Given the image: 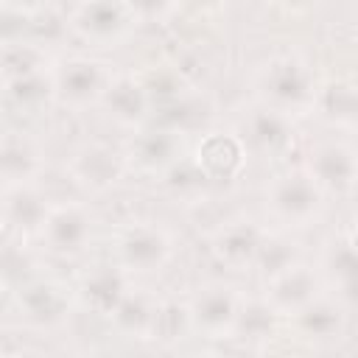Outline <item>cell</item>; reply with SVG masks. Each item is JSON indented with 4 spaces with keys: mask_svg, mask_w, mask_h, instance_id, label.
<instances>
[{
    "mask_svg": "<svg viewBox=\"0 0 358 358\" xmlns=\"http://www.w3.org/2000/svg\"><path fill=\"white\" fill-rule=\"evenodd\" d=\"M126 171V154L106 140H87L67 159L70 179L90 193H106L117 187Z\"/></svg>",
    "mask_w": 358,
    "mask_h": 358,
    "instance_id": "obj_8",
    "label": "cell"
},
{
    "mask_svg": "<svg viewBox=\"0 0 358 358\" xmlns=\"http://www.w3.org/2000/svg\"><path fill=\"white\" fill-rule=\"evenodd\" d=\"M92 227H95V215L84 201H59L50 204L39 238L50 255L76 257L92 241Z\"/></svg>",
    "mask_w": 358,
    "mask_h": 358,
    "instance_id": "obj_9",
    "label": "cell"
},
{
    "mask_svg": "<svg viewBox=\"0 0 358 358\" xmlns=\"http://www.w3.org/2000/svg\"><path fill=\"white\" fill-rule=\"evenodd\" d=\"M48 358H84V355L76 352V350H59V352H53V355H48Z\"/></svg>",
    "mask_w": 358,
    "mask_h": 358,
    "instance_id": "obj_33",
    "label": "cell"
},
{
    "mask_svg": "<svg viewBox=\"0 0 358 358\" xmlns=\"http://www.w3.org/2000/svg\"><path fill=\"white\" fill-rule=\"evenodd\" d=\"M31 277H36V257L25 243H3L0 246V280L3 285H22Z\"/></svg>",
    "mask_w": 358,
    "mask_h": 358,
    "instance_id": "obj_31",
    "label": "cell"
},
{
    "mask_svg": "<svg viewBox=\"0 0 358 358\" xmlns=\"http://www.w3.org/2000/svg\"><path fill=\"white\" fill-rule=\"evenodd\" d=\"M305 171L327 196H350L358 179V157L347 140H322L310 148Z\"/></svg>",
    "mask_w": 358,
    "mask_h": 358,
    "instance_id": "obj_11",
    "label": "cell"
},
{
    "mask_svg": "<svg viewBox=\"0 0 358 358\" xmlns=\"http://www.w3.org/2000/svg\"><path fill=\"white\" fill-rule=\"evenodd\" d=\"M316 296H322V277L316 268H310L308 263L299 260V263L288 266L285 271L266 280L263 302L277 316H294Z\"/></svg>",
    "mask_w": 358,
    "mask_h": 358,
    "instance_id": "obj_13",
    "label": "cell"
},
{
    "mask_svg": "<svg viewBox=\"0 0 358 358\" xmlns=\"http://www.w3.org/2000/svg\"><path fill=\"white\" fill-rule=\"evenodd\" d=\"M299 260H302L299 243H296L291 235H285V232H266V238H263V243H260V249H257V257H255L252 268H257V271L268 280V277L285 271L288 266H294V263H299Z\"/></svg>",
    "mask_w": 358,
    "mask_h": 358,
    "instance_id": "obj_29",
    "label": "cell"
},
{
    "mask_svg": "<svg viewBox=\"0 0 358 358\" xmlns=\"http://www.w3.org/2000/svg\"><path fill=\"white\" fill-rule=\"evenodd\" d=\"M193 162L201 168L207 182H232L243 173L246 168V148L235 131H207L196 148H193Z\"/></svg>",
    "mask_w": 358,
    "mask_h": 358,
    "instance_id": "obj_15",
    "label": "cell"
},
{
    "mask_svg": "<svg viewBox=\"0 0 358 358\" xmlns=\"http://www.w3.org/2000/svg\"><path fill=\"white\" fill-rule=\"evenodd\" d=\"M103 112L123 129H140L151 120V101L137 78V73H115L101 101Z\"/></svg>",
    "mask_w": 358,
    "mask_h": 358,
    "instance_id": "obj_17",
    "label": "cell"
},
{
    "mask_svg": "<svg viewBox=\"0 0 358 358\" xmlns=\"http://www.w3.org/2000/svg\"><path fill=\"white\" fill-rule=\"evenodd\" d=\"M42 148L36 140L25 134H3L0 137V185L14 187V185H31L42 173Z\"/></svg>",
    "mask_w": 358,
    "mask_h": 358,
    "instance_id": "obj_21",
    "label": "cell"
},
{
    "mask_svg": "<svg viewBox=\"0 0 358 358\" xmlns=\"http://www.w3.org/2000/svg\"><path fill=\"white\" fill-rule=\"evenodd\" d=\"M266 207L271 218L288 227H305L310 224L322 207H324V193L319 185L310 179L305 168H291L282 173H274L266 185Z\"/></svg>",
    "mask_w": 358,
    "mask_h": 358,
    "instance_id": "obj_3",
    "label": "cell"
},
{
    "mask_svg": "<svg viewBox=\"0 0 358 358\" xmlns=\"http://www.w3.org/2000/svg\"><path fill=\"white\" fill-rule=\"evenodd\" d=\"M266 238V229L252 215H235L215 227L210 235V252L218 263L229 268H249L257 257V249Z\"/></svg>",
    "mask_w": 358,
    "mask_h": 358,
    "instance_id": "obj_14",
    "label": "cell"
},
{
    "mask_svg": "<svg viewBox=\"0 0 358 358\" xmlns=\"http://www.w3.org/2000/svg\"><path fill=\"white\" fill-rule=\"evenodd\" d=\"M324 123L352 131L355 120H358V90L355 81L347 76H336L327 78L324 84L316 87V98H313V109Z\"/></svg>",
    "mask_w": 358,
    "mask_h": 358,
    "instance_id": "obj_22",
    "label": "cell"
},
{
    "mask_svg": "<svg viewBox=\"0 0 358 358\" xmlns=\"http://www.w3.org/2000/svg\"><path fill=\"white\" fill-rule=\"evenodd\" d=\"M126 165L148 176H162L173 162L187 154V137L159 123H145L126 145Z\"/></svg>",
    "mask_w": 358,
    "mask_h": 358,
    "instance_id": "obj_10",
    "label": "cell"
},
{
    "mask_svg": "<svg viewBox=\"0 0 358 358\" xmlns=\"http://www.w3.org/2000/svg\"><path fill=\"white\" fill-rule=\"evenodd\" d=\"M173 257V235L157 221H129L115 235V263L129 274H151Z\"/></svg>",
    "mask_w": 358,
    "mask_h": 358,
    "instance_id": "obj_4",
    "label": "cell"
},
{
    "mask_svg": "<svg viewBox=\"0 0 358 358\" xmlns=\"http://www.w3.org/2000/svg\"><path fill=\"white\" fill-rule=\"evenodd\" d=\"M196 358H224V355H215V352H201V355H196Z\"/></svg>",
    "mask_w": 358,
    "mask_h": 358,
    "instance_id": "obj_35",
    "label": "cell"
},
{
    "mask_svg": "<svg viewBox=\"0 0 358 358\" xmlns=\"http://www.w3.org/2000/svg\"><path fill=\"white\" fill-rule=\"evenodd\" d=\"M277 319L280 316L263 299H243V308H241V316L235 324V336H241L246 341H266L274 336Z\"/></svg>",
    "mask_w": 358,
    "mask_h": 358,
    "instance_id": "obj_30",
    "label": "cell"
},
{
    "mask_svg": "<svg viewBox=\"0 0 358 358\" xmlns=\"http://www.w3.org/2000/svg\"><path fill=\"white\" fill-rule=\"evenodd\" d=\"M131 291V274L117 266L115 260H106V263H95L92 268H87L81 274V282H78V296L81 302L98 313V316H112L115 308L123 302V296Z\"/></svg>",
    "mask_w": 358,
    "mask_h": 358,
    "instance_id": "obj_16",
    "label": "cell"
},
{
    "mask_svg": "<svg viewBox=\"0 0 358 358\" xmlns=\"http://www.w3.org/2000/svg\"><path fill=\"white\" fill-rule=\"evenodd\" d=\"M67 31L92 48H115L126 42L143 22L134 3L123 0H90L73 3L64 11Z\"/></svg>",
    "mask_w": 358,
    "mask_h": 358,
    "instance_id": "obj_2",
    "label": "cell"
},
{
    "mask_svg": "<svg viewBox=\"0 0 358 358\" xmlns=\"http://www.w3.org/2000/svg\"><path fill=\"white\" fill-rule=\"evenodd\" d=\"M11 358H39V355H11Z\"/></svg>",
    "mask_w": 358,
    "mask_h": 358,
    "instance_id": "obj_36",
    "label": "cell"
},
{
    "mask_svg": "<svg viewBox=\"0 0 358 358\" xmlns=\"http://www.w3.org/2000/svg\"><path fill=\"white\" fill-rule=\"evenodd\" d=\"M48 210H50V199L45 196V190L36 182L14 185V187H6V196L0 204V218L17 235H34V232L39 235Z\"/></svg>",
    "mask_w": 358,
    "mask_h": 358,
    "instance_id": "obj_20",
    "label": "cell"
},
{
    "mask_svg": "<svg viewBox=\"0 0 358 358\" xmlns=\"http://www.w3.org/2000/svg\"><path fill=\"white\" fill-rule=\"evenodd\" d=\"M243 299L246 296L232 282H224V280L204 282L187 299L193 330L207 336V338H232Z\"/></svg>",
    "mask_w": 358,
    "mask_h": 358,
    "instance_id": "obj_6",
    "label": "cell"
},
{
    "mask_svg": "<svg viewBox=\"0 0 358 358\" xmlns=\"http://www.w3.org/2000/svg\"><path fill=\"white\" fill-rule=\"evenodd\" d=\"M0 358H11V338L3 327H0Z\"/></svg>",
    "mask_w": 358,
    "mask_h": 358,
    "instance_id": "obj_32",
    "label": "cell"
},
{
    "mask_svg": "<svg viewBox=\"0 0 358 358\" xmlns=\"http://www.w3.org/2000/svg\"><path fill=\"white\" fill-rule=\"evenodd\" d=\"M6 103H14L17 109L25 112H39L50 101H56V87H53V67L22 76L17 81H6Z\"/></svg>",
    "mask_w": 358,
    "mask_h": 358,
    "instance_id": "obj_27",
    "label": "cell"
},
{
    "mask_svg": "<svg viewBox=\"0 0 358 358\" xmlns=\"http://www.w3.org/2000/svg\"><path fill=\"white\" fill-rule=\"evenodd\" d=\"M53 67L48 59V50L36 45L34 39H14L0 45V81H17L22 76L39 73Z\"/></svg>",
    "mask_w": 358,
    "mask_h": 358,
    "instance_id": "obj_26",
    "label": "cell"
},
{
    "mask_svg": "<svg viewBox=\"0 0 358 358\" xmlns=\"http://www.w3.org/2000/svg\"><path fill=\"white\" fill-rule=\"evenodd\" d=\"M115 70L95 56H67L53 64L56 101L67 109H87L101 101Z\"/></svg>",
    "mask_w": 358,
    "mask_h": 358,
    "instance_id": "obj_7",
    "label": "cell"
},
{
    "mask_svg": "<svg viewBox=\"0 0 358 358\" xmlns=\"http://www.w3.org/2000/svg\"><path fill=\"white\" fill-rule=\"evenodd\" d=\"M347 313L350 310L338 299H330L322 294L313 302H308L302 310H296L291 316V324H294L296 336L310 344H333L344 336Z\"/></svg>",
    "mask_w": 358,
    "mask_h": 358,
    "instance_id": "obj_18",
    "label": "cell"
},
{
    "mask_svg": "<svg viewBox=\"0 0 358 358\" xmlns=\"http://www.w3.org/2000/svg\"><path fill=\"white\" fill-rule=\"evenodd\" d=\"M190 330H193V324H190V308H187V302L173 299V296H159L148 338H157L162 344H176Z\"/></svg>",
    "mask_w": 358,
    "mask_h": 358,
    "instance_id": "obj_28",
    "label": "cell"
},
{
    "mask_svg": "<svg viewBox=\"0 0 358 358\" xmlns=\"http://www.w3.org/2000/svg\"><path fill=\"white\" fill-rule=\"evenodd\" d=\"M14 305L20 319L34 330H56L70 319L73 288L56 277H31L14 288Z\"/></svg>",
    "mask_w": 358,
    "mask_h": 358,
    "instance_id": "obj_5",
    "label": "cell"
},
{
    "mask_svg": "<svg viewBox=\"0 0 358 358\" xmlns=\"http://www.w3.org/2000/svg\"><path fill=\"white\" fill-rule=\"evenodd\" d=\"M316 73L313 64L299 53H274L255 73L257 103L282 112L288 117L310 112L316 98Z\"/></svg>",
    "mask_w": 358,
    "mask_h": 358,
    "instance_id": "obj_1",
    "label": "cell"
},
{
    "mask_svg": "<svg viewBox=\"0 0 358 358\" xmlns=\"http://www.w3.org/2000/svg\"><path fill=\"white\" fill-rule=\"evenodd\" d=\"M3 103H6V90H3V81H0V109H3Z\"/></svg>",
    "mask_w": 358,
    "mask_h": 358,
    "instance_id": "obj_34",
    "label": "cell"
},
{
    "mask_svg": "<svg viewBox=\"0 0 358 358\" xmlns=\"http://www.w3.org/2000/svg\"><path fill=\"white\" fill-rule=\"evenodd\" d=\"M165 193L182 204H201L210 193V182L201 173V168L193 162L190 154H185L179 162H173L162 176H159Z\"/></svg>",
    "mask_w": 358,
    "mask_h": 358,
    "instance_id": "obj_25",
    "label": "cell"
},
{
    "mask_svg": "<svg viewBox=\"0 0 358 358\" xmlns=\"http://www.w3.org/2000/svg\"><path fill=\"white\" fill-rule=\"evenodd\" d=\"M322 271L327 274V280L336 285V299L352 310L355 305V238L352 229H338L333 232L324 246H322Z\"/></svg>",
    "mask_w": 358,
    "mask_h": 358,
    "instance_id": "obj_19",
    "label": "cell"
},
{
    "mask_svg": "<svg viewBox=\"0 0 358 358\" xmlns=\"http://www.w3.org/2000/svg\"><path fill=\"white\" fill-rule=\"evenodd\" d=\"M3 288H6V285H3V280H0V291H3Z\"/></svg>",
    "mask_w": 358,
    "mask_h": 358,
    "instance_id": "obj_37",
    "label": "cell"
},
{
    "mask_svg": "<svg viewBox=\"0 0 358 358\" xmlns=\"http://www.w3.org/2000/svg\"><path fill=\"white\" fill-rule=\"evenodd\" d=\"M148 101H151V112L182 98L187 90H193L185 67H179V62H162V64H154L143 73H137Z\"/></svg>",
    "mask_w": 358,
    "mask_h": 358,
    "instance_id": "obj_24",
    "label": "cell"
},
{
    "mask_svg": "<svg viewBox=\"0 0 358 358\" xmlns=\"http://www.w3.org/2000/svg\"><path fill=\"white\" fill-rule=\"evenodd\" d=\"M159 296L151 294L148 288H134L123 296V302L115 308V313L109 316L112 327L129 338H148L151 324H154V310H157Z\"/></svg>",
    "mask_w": 358,
    "mask_h": 358,
    "instance_id": "obj_23",
    "label": "cell"
},
{
    "mask_svg": "<svg viewBox=\"0 0 358 358\" xmlns=\"http://www.w3.org/2000/svg\"><path fill=\"white\" fill-rule=\"evenodd\" d=\"M246 148V154H257V157H282L291 145H294V117L274 112L263 103H255L246 109V115L241 117V129L235 131Z\"/></svg>",
    "mask_w": 358,
    "mask_h": 358,
    "instance_id": "obj_12",
    "label": "cell"
}]
</instances>
